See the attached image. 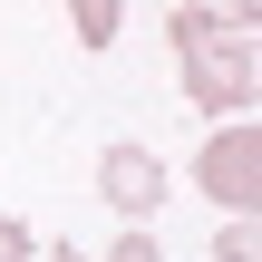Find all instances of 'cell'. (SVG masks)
I'll list each match as a JSON object with an SVG mask.
<instances>
[{"label": "cell", "mask_w": 262, "mask_h": 262, "mask_svg": "<svg viewBox=\"0 0 262 262\" xmlns=\"http://www.w3.org/2000/svg\"><path fill=\"white\" fill-rule=\"evenodd\" d=\"M165 49H175V78H185V97H194V107H214V117H253V97H262L253 39H233V29H204V19L165 10Z\"/></svg>", "instance_id": "obj_1"}, {"label": "cell", "mask_w": 262, "mask_h": 262, "mask_svg": "<svg viewBox=\"0 0 262 262\" xmlns=\"http://www.w3.org/2000/svg\"><path fill=\"white\" fill-rule=\"evenodd\" d=\"M194 194H214L224 214H262V126L253 117H224L204 146H194Z\"/></svg>", "instance_id": "obj_2"}, {"label": "cell", "mask_w": 262, "mask_h": 262, "mask_svg": "<svg viewBox=\"0 0 262 262\" xmlns=\"http://www.w3.org/2000/svg\"><path fill=\"white\" fill-rule=\"evenodd\" d=\"M165 156L156 146H136V136H117L107 156H97V194H107V214H126V224H146L156 204H165Z\"/></svg>", "instance_id": "obj_3"}, {"label": "cell", "mask_w": 262, "mask_h": 262, "mask_svg": "<svg viewBox=\"0 0 262 262\" xmlns=\"http://www.w3.org/2000/svg\"><path fill=\"white\" fill-rule=\"evenodd\" d=\"M68 29H78V49H117L126 0H68Z\"/></svg>", "instance_id": "obj_4"}, {"label": "cell", "mask_w": 262, "mask_h": 262, "mask_svg": "<svg viewBox=\"0 0 262 262\" xmlns=\"http://www.w3.org/2000/svg\"><path fill=\"white\" fill-rule=\"evenodd\" d=\"M185 19H204V29H233V39H253L262 29V0H175Z\"/></svg>", "instance_id": "obj_5"}, {"label": "cell", "mask_w": 262, "mask_h": 262, "mask_svg": "<svg viewBox=\"0 0 262 262\" xmlns=\"http://www.w3.org/2000/svg\"><path fill=\"white\" fill-rule=\"evenodd\" d=\"M214 253H224V262H262V233H253V214H224Z\"/></svg>", "instance_id": "obj_6"}, {"label": "cell", "mask_w": 262, "mask_h": 262, "mask_svg": "<svg viewBox=\"0 0 262 262\" xmlns=\"http://www.w3.org/2000/svg\"><path fill=\"white\" fill-rule=\"evenodd\" d=\"M107 262H165V253H156V233H117V243H107Z\"/></svg>", "instance_id": "obj_7"}, {"label": "cell", "mask_w": 262, "mask_h": 262, "mask_svg": "<svg viewBox=\"0 0 262 262\" xmlns=\"http://www.w3.org/2000/svg\"><path fill=\"white\" fill-rule=\"evenodd\" d=\"M0 262H29V224L19 214H0Z\"/></svg>", "instance_id": "obj_8"}, {"label": "cell", "mask_w": 262, "mask_h": 262, "mask_svg": "<svg viewBox=\"0 0 262 262\" xmlns=\"http://www.w3.org/2000/svg\"><path fill=\"white\" fill-rule=\"evenodd\" d=\"M39 262H88V253H78V243H49V253H39Z\"/></svg>", "instance_id": "obj_9"}]
</instances>
